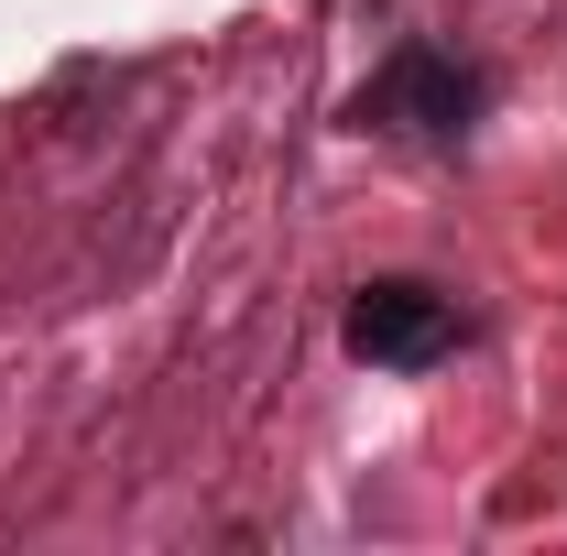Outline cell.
<instances>
[{"instance_id": "cell-1", "label": "cell", "mask_w": 567, "mask_h": 556, "mask_svg": "<svg viewBox=\"0 0 567 556\" xmlns=\"http://www.w3.org/2000/svg\"><path fill=\"white\" fill-rule=\"evenodd\" d=\"M470 110H481V76L458 55H436V44H404L393 66L360 87V132L371 121L382 132H470Z\"/></svg>"}, {"instance_id": "cell-2", "label": "cell", "mask_w": 567, "mask_h": 556, "mask_svg": "<svg viewBox=\"0 0 567 556\" xmlns=\"http://www.w3.org/2000/svg\"><path fill=\"white\" fill-rule=\"evenodd\" d=\"M447 339H458V317L425 284H360L350 295V349L382 371H425V360H447Z\"/></svg>"}]
</instances>
